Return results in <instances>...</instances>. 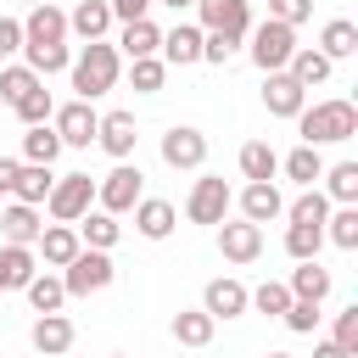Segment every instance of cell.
<instances>
[{"mask_svg":"<svg viewBox=\"0 0 358 358\" xmlns=\"http://www.w3.org/2000/svg\"><path fill=\"white\" fill-rule=\"evenodd\" d=\"M319 56H324V62H347V56H358V22L330 17L324 34H319Z\"/></svg>","mask_w":358,"mask_h":358,"instance_id":"obj_27","label":"cell"},{"mask_svg":"<svg viewBox=\"0 0 358 358\" xmlns=\"http://www.w3.org/2000/svg\"><path fill=\"white\" fill-rule=\"evenodd\" d=\"M157 56H162V67H190V62H201V28H196V22H179V28H168Z\"/></svg>","mask_w":358,"mask_h":358,"instance_id":"obj_19","label":"cell"},{"mask_svg":"<svg viewBox=\"0 0 358 358\" xmlns=\"http://www.w3.org/2000/svg\"><path fill=\"white\" fill-rule=\"evenodd\" d=\"M129 78H134L140 95H157L162 78H168V67H162V56H145V62H129Z\"/></svg>","mask_w":358,"mask_h":358,"instance_id":"obj_43","label":"cell"},{"mask_svg":"<svg viewBox=\"0 0 358 358\" xmlns=\"http://www.w3.org/2000/svg\"><path fill=\"white\" fill-rule=\"evenodd\" d=\"M246 308H257V313H268V319H280V313L291 308V291H285L280 280H263L257 291H246Z\"/></svg>","mask_w":358,"mask_h":358,"instance_id":"obj_40","label":"cell"},{"mask_svg":"<svg viewBox=\"0 0 358 358\" xmlns=\"http://www.w3.org/2000/svg\"><path fill=\"white\" fill-rule=\"evenodd\" d=\"M39 207H22V201H11L6 213H0V235H6V246H34L39 241Z\"/></svg>","mask_w":358,"mask_h":358,"instance_id":"obj_23","label":"cell"},{"mask_svg":"<svg viewBox=\"0 0 358 358\" xmlns=\"http://www.w3.org/2000/svg\"><path fill=\"white\" fill-rule=\"evenodd\" d=\"M263 106H268L274 117H296V112L308 106V90H302L291 73H263Z\"/></svg>","mask_w":358,"mask_h":358,"instance_id":"obj_15","label":"cell"},{"mask_svg":"<svg viewBox=\"0 0 358 358\" xmlns=\"http://www.w3.org/2000/svg\"><path fill=\"white\" fill-rule=\"evenodd\" d=\"M17 173H22V162H17V157H0V196L17 190Z\"/></svg>","mask_w":358,"mask_h":358,"instance_id":"obj_50","label":"cell"},{"mask_svg":"<svg viewBox=\"0 0 358 358\" xmlns=\"http://www.w3.org/2000/svg\"><path fill=\"white\" fill-rule=\"evenodd\" d=\"M73 90H78V101H95V95H106L112 84H117V73H123V56H117V45H106V39H95V45H84L78 56H73Z\"/></svg>","mask_w":358,"mask_h":358,"instance_id":"obj_2","label":"cell"},{"mask_svg":"<svg viewBox=\"0 0 358 358\" xmlns=\"http://www.w3.org/2000/svg\"><path fill=\"white\" fill-rule=\"evenodd\" d=\"M324 241H336L341 252H352V246H358V207H336V213L324 218Z\"/></svg>","mask_w":358,"mask_h":358,"instance_id":"obj_39","label":"cell"},{"mask_svg":"<svg viewBox=\"0 0 358 358\" xmlns=\"http://www.w3.org/2000/svg\"><path fill=\"white\" fill-rule=\"evenodd\" d=\"M45 78L39 73H28V67H0V106H17L28 90H39Z\"/></svg>","mask_w":358,"mask_h":358,"instance_id":"obj_41","label":"cell"},{"mask_svg":"<svg viewBox=\"0 0 358 358\" xmlns=\"http://www.w3.org/2000/svg\"><path fill=\"white\" fill-rule=\"evenodd\" d=\"M319 179H324V201L358 207V162H336V168H324Z\"/></svg>","mask_w":358,"mask_h":358,"instance_id":"obj_33","label":"cell"},{"mask_svg":"<svg viewBox=\"0 0 358 358\" xmlns=\"http://www.w3.org/2000/svg\"><path fill=\"white\" fill-rule=\"evenodd\" d=\"M201 313H213V319H241V313H246V285H241V280H207Z\"/></svg>","mask_w":358,"mask_h":358,"instance_id":"obj_21","label":"cell"},{"mask_svg":"<svg viewBox=\"0 0 358 358\" xmlns=\"http://www.w3.org/2000/svg\"><path fill=\"white\" fill-rule=\"evenodd\" d=\"M280 213H285V196H280V185H274V179H268V185H246V190H241V218H246V224H257V229H263V224H268V218H280Z\"/></svg>","mask_w":358,"mask_h":358,"instance_id":"obj_20","label":"cell"},{"mask_svg":"<svg viewBox=\"0 0 358 358\" xmlns=\"http://www.w3.org/2000/svg\"><path fill=\"white\" fill-rule=\"evenodd\" d=\"M291 56H296V28H285L274 17L252 28V62H257V73H285Z\"/></svg>","mask_w":358,"mask_h":358,"instance_id":"obj_5","label":"cell"},{"mask_svg":"<svg viewBox=\"0 0 358 358\" xmlns=\"http://www.w3.org/2000/svg\"><path fill=\"white\" fill-rule=\"evenodd\" d=\"M106 28H112V6H106V0H78V6L67 11V34H78L84 45L106 39Z\"/></svg>","mask_w":358,"mask_h":358,"instance_id":"obj_18","label":"cell"},{"mask_svg":"<svg viewBox=\"0 0 358 358\" xmlns=\"http://www.w3.org/2000/svg\"><path fill=\"white\" fill-rule=\"evenodd\" d=\"M134 140H140L134 112H106V117H101V129H95V145H101L106 157H117V162H129V157H134Z\"/></svg>","mask_w":358,"mask_h":358,"instance_id":"obj_11","label":"cell"},{"mask_svg":"<svg viewBox=\"0 0 358 358\" xmlns=\"http://www.w3.org/2000/svg\"><path fill=\"white\" fill-rule=\"evenodd\" d=\"M268 17L285 22V28H302L313 17V0H268Z\"/></svg>","mask_w":358,"mask_h":358,"instance_id":"obj_45","label":"cell"},{"mask_svg":"<svg viewBox=\"0 0 358 358\" xmlns=\"http://www.w3.org/2000/svg\"><path fill=\"white\" fill-rule=\"evenodd\" d=\"M22 291H28L34 313H62V302H67V291H62V274H34Z\"/></svg>","mask_w":358,"mask_h":358,"instance_id":"obj_35","label":"cell"},{"mask_svg":"<svg viewBox=\"0 0 358 358\" xmlns=\"http://www.w3.org/2000/svg\"><path fill=\"white\" fill-rule=\"evenodd\" d=\"M285 291H291V302H324L330 296V268H319V257L313 263H296L291 280H285Z\"/></svg>","mask_w":358,"mask_h":358,"instance_id":"obj_25","label":"cell"},{"mask_svg":"<svg viewBox=\"0 0 358 358\" xmlns=\"http://www.w3.org/2000/svg\"><path fill=\"white\" fill-rule=\"evenodd\" d=\"M235 45H241V39H229V34H201V62H218V67H224V62L235 56Z\"/></svg>","mask_w":358,"mask_h":358,"instance_id":"obj_47","label":"cell"},{"mask_svg":"<svg viewBox=\"0 0 358 358\" xmlns=\"http://www.w3.org/2000/svg\"><path fill=\"white\" fill-rule=\"evenodd\" d=\"M34 274H39L34 246H0V291H22Z\"/></svg>","mask_w":358,"mask_h":358,"instance_id":"obj_26","label":"cell"},{"mask_svg":"<svg viewBox=\"0 0 358 358\" xmlns=\"http://www.w3.org/2000/svg\"><path fill=\"white\" fill-rule=\"evenodd\" d=\"M313 358H347V352H341L336 341H319V347H313Z\"/></svg>","mask_w":358,"mask_h":358,"instance_id":"obj_51","label":"cell"},{"mask_svg":"<svg viewBox=\"0 0 358 358\" xmlns=\"http://www.w3.org/2000/svg\"><path fill=\"white\" fill-rule=\"evenodd\" d=\"M285 218H291V224H319V229H324V218H330V201H324V190H319V185H313V190H302V196L285 207Z\"/></svg>","mask_w":358,"mask_h":358,"instance_id":"obj_37","label":"cell"},{"mask_svg":"<svg viewBox=\"0 0 358 358\" xmlns=\"http://www.w3.org/2000/svg\"><path fill=\"white\" fill-rule=\"evenodd\" d=\"M173 224H179L173 201H162V196H140V201H134V229H140L145 241H168Z\"/></svg>","mask_w":358,"mask_h":358,"instance_id":"obj_16","label":"cell"},{"mask_svg":"<svg viewBox=\"0 0 358 358\" xmlns=\"http://www.w3.org/2000/svg\"><path fill=\"white\" fill-rule=\"evenodd\" d=\"M90 207H95V179H90V173H62V179L50 185V196H45V213H50L56 224H78Z\"/></svg>","mask_w":358,"mask_h":358,"instance_id":"obj_4","label":"cell"},{"mask_svg":"<svg viewBox=\"0 0 358 358\" xmlns=\"http://www.w3.org/2000/svg\"><path fill=\"white\" fill-rule=\"evenodd\" d=\"M17 117H22V129H34V123H50V112H56V101H50V90L39 84V90H28L17 106H11Z\"/></svg>","mask_w":358,"mask_h":358,"instance_id":"obj_42","label":"cell"},{"mask_svg":"<svg viewBox=\"0 0 358 358\" xmlns=\"http://www.w3.org/2000/svg\"><path fill=\"white\" fill-rule=\"evenodd\" d=\"M296 129H302V145H341L358 134V106L352 101H313L296 112Z\"/></svg>","mask_w":358,"mask_h":358,"instance_id":"obj_1","label":"cell"},{"mask_svg":"<svg viewBox=\"0 0 358 358\" xmlns=\"http://www.w3.org/2000/svg\"><path fill=\"white\" fill-rule=\"evenodd\" d=\"M274 173H280L274 145H268V140H246V145H241V179H246V185H268Z\"/></svg>","mask_w":358,"mask_h":358,"instance_id":"obj_28","label":"cell"},{"mask_svg":"<svg viewBox=\"0 0 358 358\" xmlns=\"http://www.w3.org/2000/svg\"><path fill=\"white\" fill-rule=\"evenodd\" d=\"M330 67H336V62H324V56H319L313 45H296V56L285 62V73H291V78H296L302 90H313V84H324V78H330Z\"/></svg>","mask_w":358,"mask_h":358,"instance_id":"obj_31","label":"cell"},{"mask_svg":"<svg viewBox=\"0 0 358 358\" xmlns=\"http://www.w3.org/2000/svg\"><path fill=\"white\" fill-rule=\"evenodd\" d=\"M22 56H28L22 67H28V73H39V78H45V73H62V67H73L67 45H22Z\"/></svg>","mask_w":358,"mask_h":358,"instance_id":"obj_36","label":"cell"},{"mask_svg":"<svg viewBox=\"0 0 358 358\" xmlns=\"http://www.w3.org/2000/svg\"><path fill=\"white\" fill-rule=\"evenodd\" d=\"M213 330H218V319L201 313V308H179V313H173V341H179V347H207Z\"/></svg>","mask_w":358,"mask_h":358,"instance_id":"obj_30","label":"cell"},{"mask_svg":"<svg viewBox=\"0 0 358 358\" xmlns=\"http://www.w3.org/2000/svg\"><path fill=\"white\" fill-rule=\"evenodd\" d=\"M145 196V173L134 168V162H117L106 179H95V207L101 213H112V218H123V213H134V201Z\"/></svg>","mask_w":358,"mask_h":358,"instance_id":"obj_3","label":"cell"},{"mask_svg":"<svg viewBox=\"0 0 358 358\" xmlns=\"http://www.w3.org/2000/svg\"><path fill=\"white\" fill-rule=\"evenodd\" d=\"M62 157V140H56V129L50 123H34L28 134H22V162H34V168H50Z\"/></svg>","mask_w":358,"mask_h":358,"instance_id":"obj_32","label":"cell"},{"mask_svg":"<svg viewBox=\"0 0 358 358\" xmlns=\"http://www.w3.org/2000/svg\"><path fill=\"white\" fill-rule=\"evenodd\" d=\"M106 6H112V17H117V22H140L157 0H106Z\"/></svg>","mask_w":358,"mask_h":358,"instance_id":"obj_48","label":"cell"},{"mask_svg":"<svg viewBox=\"0 0 358 358\" xmlns=\"http://www.w3.org/2000/svg\"><path fill=\"white\" fill-rule=\"evenodd\" d=\"M11 50H22V22L0 17V56H11Z\"/></svg>","mask_w":358,"mask_h":358,"instance_id":"obj_49","label":"cell"},{"mask_svg":"<svg viewBox=\"0 0 358 358\" xmlns=\"http://www.w3.org/2000/svg\"><path fill=\"white\" fill-rule=\"evenodd\" d=\"M50 129H56L62 151H67V145H73V151H84V145H95L101 112H95L90 101H67V106H56V112H50Z\"/></svg>","mask_w":358,"mask_h":358,"instance_id":"obj_7","label":"cell"},{"mask_svg":"<svg viewBox=\"0 0 358 358\" xmlns=\"http://www.w3.org/2000/svg\"><path fill=\"white\" fill-rule=\"evenodd\" d=\"M268 358H291V352H268Z\"/></svg>","mask_w":358,"mask_h":358,"instance_id":"obj_53","label":"cell"},{"mask_svg":"<svg viewBox=\"0 0 358 358\" xmlns=\"http://www.w3.org/2000/svg\"><path fill=\"white\" fill-rule=\"evenodd\" d=\"M280 319H285V330H296V336H308V330L319 324V302H291V308H285Z\"/></svg>","mask_w":358,"mask_h":358,"instance_id":"obj_46","label":"cell"},{"mask_svg":"<svg viewBox=\"0 0 358 358\" xmlns=\"http://www.w3.org/2000/svg\"><path fill=\"white\" fill-rule=\"evenodd\" d=\"M229 185L218 179V173H201L196 185H190V196H185V218L190 224H224L229 218Z\"/></svg>","mask_w":358,"mask_h":358,"instance_id":"obj_8","label":"cell"},{"mask_svg":"<svg viewBox=\"0 0 358 358\" xmlns=\"http://www.w3.org/2000/svg\"><path fill=\"white\" fill-rule=\"evenodd\" d=\"M78 252H84V241H78V229H73V224H45V229H39V241H34V257H45L50 268H67Z\"/></svg>","mask_w":358,"mask_h":358,"instance_id":"obj_13","label":"cell"},{"mask_svg":"<svg viewBox=\"0 0 358 358\" xmlns=\"http://www.w3.org/2000/svg\"><path fill=\"white\" fill-rule=\"evenodd\" d=\"M50 185H56V173L50 168H34V162H22V173H17V201L22 207H45V196H50Z\"/></svg>","mask_w":358,"mask_h":358,"instance_id":"obj_34","label":"cell"},{"mask_svg":"<svg viewBox=\"0 0 358 358\" xmlns=\"http://www.w3.org/2000/svg\"><path fill=\"white\" fill-rule=\"evenodd\" d=\"M22 45H67V11H56L50 0H45V6H28Z\"/></svg>","mask_w":358,"mask_h":358,"instance_id":"obj_14","label":"cell"},{"mask_svg":"<svg viewBox=\"0 0 358 358\" xmlns=\"http://www.w3.org/2000/svg\"><path fill=\"white\" fill-rule=\"evenodd\" d=\"M73 229H78V241H84L90 252H112V246H117V235H123V224H117L112 213H101V207H90Z\"/></svg>","mask_w":358,"mask_h":358,"instance_id":"obj_24","label":"cell"},{"mask_svg":"<svg viewBox=\"0 0 358 358\" xmlns=\"http://www.w3.org/2000/svg\"><path fill=\"white\" fill-rule=\"evenodd\" d=\"M330 341H336L347 358H358V308H341V313H336V336H330Z\"/></svg>","mask_w":358,"mask_h":358,"instance_id":"obj_44","label":"cell"},{"mask_svg":"<svg viewBox=\"0 0 358 358\" xmlns=\"http://www.w3.org/2000/svg\"><path fill=\"white\" fill-rule=\"evenodd\" d=\"M196 17H201V34H229V39L252 34V6L246 0H196Z\"/></svg>","mask_w":358,"mask_h":358,"instance_id":"obj_9","label":"cell"},{"mask_svg":"<svg viewBox=\"0 0 358 358\" xmlns=\"http://www.w3.org/2000/svg\"><path fill=\"white\" fill-rule=\"evenodd\" d=\"M73 336H78V330H73V319H67V313H39V319H34V330H28V341H34L45 358H62V352L73 347Z\"/></svg>","mask_w":358,"mask_h":358,"instance_id":"obj_17","label":"cell"},{"mask_svg":"<svg viewBox=\"0 0 358 358\" xmlns=\"http://www.w3.org/2000/svg\"><path fill=\"white\" fill-rule=\"evenodd\" d=\"M112 280H117L112 257H106V252H90V246H84V252H78V257L62 268V291H67V296H90V291H106Z\"/></svg>","mask_w":358,"mask_h":358,"instance_id":"obj_6","label":"cell"},{"mask_svg":"<svg viewBox=\"0 0 358 358\" xmlns=\"http://www.w3.org/2000/svg\"><path fill=\"white\" fill-rule=\"evenodd\" d=\"M218 252H224L229 263H257V257H263V229L246 224V218H235V224L224 218V224H218Z\"/></svg>","mask_w":358,"mask_h":358,"instance_id":"obj_12","label":"cell"},{"mask_svg":"<svg viewBox=\"0 0 358 358\" xmlns=\"http://www.w3.org/2000/svg\"><path fill=\"white\" fill-rule=\"evenodd\" d=\"M22 6H45V0H22Z\"/></svg>","mask_w":358,"mask_h":358,"instance_id":"obj_54","label":"cell"},{"mask_svg":"<svg viewBox=\"0 0 358 358\" xmlns=\"http://www.w3.org/2000/svg\"><path fill=\"white\" fill-rule=\"evenodd\" d=\"M112 358H123V352H112Z\"/></svg>","mask_w":358,"mask_h":358,"instance_id":"obj_55","label":"cell"},{"mask_svg":"<svg viewBox=\"0 0 358 358\" xmlns=\"http://www.w3.org/2000/svg\"><path fill=\"white\" fill-rule=\"evenodd\" d=\"M157 6H168V11H190L196 0H157Z\"/></svg>","mask_w":358,"mask_h":358,"instance_id":"obj_52","label":"cell"},{"mask_svg":"<svg viewBox=\"0 0 358 358\" xmlns=\"http://www.w3.org/2000/svg\"><path fill=\"white\" fill-rule=\"evenodd\" d=\"M280 173H285V179H296L302 190H313V185H319V173H324L319 145H296V151H285V157H280Z\"/></svg>","mask_w":358,"mask_h":358,"instance_id":"obj_29","label":"cell"},{"mask_svg":"<svg viewBox=\"0 0 358 358\" xmlns=\"http://www.w3.org/2000/svg\"><path fill=\"white\" fill-rule=\"evenodd\" d=\"M162 50V28L151 22V17H140V22H123V34H117V56H129V62H145V56H157Z\"/></svg>","mask_w":358,"mask_h":358,"instance_id":"obj_22","label":"cell"},{"mask_svg":"<svg viewBox=\"0 0 358 358\" xmlns=\"http://www.w3.org/2000/svg\"><path fill=\"white\" fill-rule=\"evenodd\" d=\"M319 246H324V229H319V224H291V229H285V252H291L296 263H313Z\"/></svg>","mask_w":358,"mask_h":358,"instance_id":"obj_38","label":"cell"},{"mask_svg":"<svg viewBox=\"0 0 358 358\" xmlns=\"http://www.w3.org/2000/svg\"><path fill=\"white\" fill-rule=\"evenodd\" d=\"M162 162H168V168H201V162H207V134L190 129V123H173V129L162 134Z\"/></svg>","mask_w":358,"mask_h":358,"instance_id":"obj_10","label":"cell"}]
</instances>
